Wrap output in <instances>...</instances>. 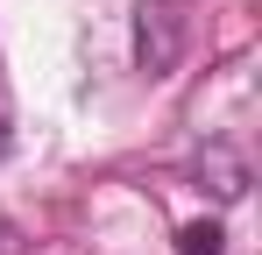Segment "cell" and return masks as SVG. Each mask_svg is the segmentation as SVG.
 Returning <instances> with one entry per match:
<instances>
[{
	"label": "cell",
	"instance_id": "obj_2",
	"mask_svg": "<svg viewBox=\"0 0 262 255\" xmlns=\"http://www.w3.org/2000/svg\"><path fill=\"white\" fill-rule=\"evenodd\" d=\"M220 241H227L220 220H191V227L177 234V255H220Z\"/></svg>",
	"mask_w": 262,
	"mask_h": 255
},
{
	"label": "cell",
	"instance_id": "obj_1",
	"mask_svg": "<svg viewBox=\"0 0 262 255\" xmlns=\"http://www.w3.org/2000/svg\"><path fill=\"white\" fill-rule=\"evenodd\" d=\"M177 42H184L177 0H142V7H135V57H142V71H170Z\"/></svg>",
	"mask_w": 262,
	"mask_h": 255
}]
</instances>
